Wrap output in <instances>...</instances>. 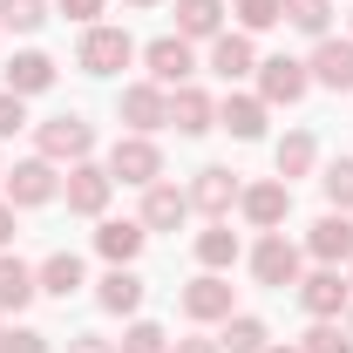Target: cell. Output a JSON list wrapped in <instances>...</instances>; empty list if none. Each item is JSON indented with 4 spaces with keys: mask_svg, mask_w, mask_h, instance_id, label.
Segmentation results:
<instances>
[{
    "mask_svg": "<svg viewBox=\"0 0 353 353\" xmlns=\"http://www.w3.org/2000/svg\"><path fill=\"white\" fill-rule=\"evenodd\" d=\"M95 299H102V312H143V279L130 265H109V279L95 285Z\"/></svg>",
    "mask_w": 353,
    "mask_h": 353,
    "instance_id": "24",
    "label": "cell"
},
{
    "mask_svg": "<svg viewBox=\"0 0 353 353\" xmlns=\"http://www.w3.org/2000/svg\"><path fill=\"white\" fill-rule=\"evenodd\" d=\"M0 183H7V204H48V197L61 190V176H54L48 157H28V163L0 170Z\"/></svg>",
    "mask_w": 353,
    "mask_h": 353,
    "instance_id": "12",
    "label": "cell"
},
{
    "mask_svg": "<svg viewBox=\"0 0 353 353\" xmlns=\"http://www.w3.org/2000/svg\"><path fill=\"white\" fill-rule=\"evenodd\" d=\"M116 353H170V333L157 326V319H136L130 333H123V347Z\"/></svg>",
    "mask_w": 353,
    "mask_h": 353,
    "instance_id": "33",
    "label": "cell"
},
{
    "mask_svg": "<svg viewBox=\"0 0 353 353\" xmlns=\"http://www.w3.org/2000/svg\"><path fill=\"white\" fill-rule=\"evenodd\" d=\"M285 21V0H238V34H265Z\"/></svg>",
    "mask_w": 353,
    "mask_h": 353,
    "instance_id": "30",
    "label": "cell"
},
{
    "mask_svg": "<svg viewBox=\"0 0 353 353\" xmlns=\"http://www.w3.org/2000/svg\"><path fill=\"white\" fill-rule=\"evenodd\" d=\"M265 353H299V347H265Z\"/></svg>",
    "mask_w": 353,
    "mask_h": 353,
    "instance_id": "42",
    "label": "cell"
},
{
    "mask_svg": "<svg viewBox=\"0 0 353 353\" xmlns=\"http://www.w3.org/2000/svg\"><path fill=\"white\" fill-rule=\"evenodd\" d=\"M48 88H54V61H48L41 48H28V54H14V61H7V95H21V102H28V95H48Z\"/></svg>",
    "mask_w": 353,
    "mask_h": 353,
    "instance_id": "18",
    "label": "cell"
},
{
    "mask_svg": "<svg viewBox=\"0 0 353 353\" xmlns=\"http://www.w3.org/2000/svg\"><path fill=\"white\" fill-rule=\"evenodd\" d=\"M218 123L238 136V143H259V136H265V102H259V95H224Z\"/></svg>",
    "mask_w": 353,
    "mask_h": 353,
    "instance_id": "23",
    "label": "cell"
},
{
    "mask_svg": "<svg viewBox=\"0 0 353 353\" xmlns=\"http://www.w3.org/2000/svg\"><path fill=\"white\" fill-rule=\"evenodd\" d=\"M312 157H319V143H312L306 130H292L285 143H279V176H285V183H292V176H306V170H312Z\"/></svg>",
    "mask_w": 353,
    "mask_h": 353,
    "instance_id": "28",
    "label": "cell"
},
{
    "mask_svg": "<svg viewBox=\"0 0 353 353\" xmlns=\"http://www.w3.org/2000/svg\"><path fill=\"white\" fill-rule=\"evenodd\" d=\"M218 347H231V353H265V347H272V333H265L259 312H231V319H224V340H218Z\"/></svg>",
    "mask_w": 353,
    "mask_h": 353,
    "instance_id": "26",
    "label": "cell"
},
{
    "mask_svg": "<svg viewBox=\"0 0 353 353\" xmlns=\"http://www.w3.org/2000/svg\"><path fill=\"white\" fill-rule=\"evenodd\" d=\"M0 353H54V347H48V333H34V326H7L0 333Z\"/></svg>",
    "mask_w": 353,
    "mask_h": 353,
    "instance_id": "35",
    "label": "cell"
},
{
    "mask_svg": "<svg viewBox=\"0 0 353 353\" xmlns=\"http://www.w3.org/2000/svg\"><path fill=\"white\" fill-rule=\"evenodd\" d=\"M306 252L319 265H347L353 259V218H347V211H326V218L306 231Z\"/></svg>",
    "mask_w": 353,
    "mask_h": 353,
    "instance_id": "14",
    "label": "cell"
},
{
    "mask_svg": "<svg viewBox=\"0 0 353 353\" xmlns=\"http://www.w3.org/2000/svg\"><path fill=\"white\" fill-rule=\"evenodd\" d=\"M231 204H238V176L218 170V163H204V170L190 176V211H204L211 224L231 218Z\"/></svg>",
    "mask_w": 353,
    "mask_h": 353,
    "instance_id": "11",
    "label": "cell"
},
{
    "mask_svg": "<svg viewBox=\"0 0 353 353\" xmlns=\"http://www.w3.org/2000/svg\"><path fill=\"white\" fill-rule=\"evenodd\" d=\"M252 68H259L252 34H218V41H211V75H218V82H245Z\"/></svg>",
    "mask_w": 353,
    "mask_h": 353,
    "instance_id": "20",
    "label": "cell"
},
{
    "mask_svg": "<svg viewBox=\"0 0 353 353\" xmlns=\"http://www.w3.org/2000/svg\"><path fill=\"white\" fill-rule=\"evenodd\" d=\"M231 279H218V272H204V279H190L183 285V319H197V326H211V319H231Z\"/></svg>",
    "mask_w": 353,
    "mask_h": 353,
    "instance_id": "13",
    "label": "cell"
},
{
    "mask_svg": "<svg viewBox=\"0 0 353 353\" xmlns=\"http://www.w3.org/2000/svg\"><path fill=\"white\" fill-rule=\"evenodd\" d=\"M299 353H353V340L333 326V319H312V333H306V347Z\"/></svg>",
    "mask_w": 353,
    "mask_h": 353,
    "instance_id": "34",
    "label": "cell"
},
{
    "mask_svg": "<svg viewBox=\"0 0 353 353\" xmlns=\"http://www.w3.org/2000/svg\"><path fill=\"white\" fill-rule=\"evenodd\" d=\"M48 21V0H0V28H14V34H34Z\"/></svg>",
    "mask_w": 353,
    "mask_h": 353,
    "instance_id": "32",
    "label": "cell"
},
{
    "mask_svg": "<svg viewBox=\"0 0 353 353\" xmlns=\"http://www.w3.org/2000/svg\"><path fill=\"white\" fill-rule=\"evenodd\" d=\"M252 272H259V285H272V292L299 285V245H285V231H265L259 252H252Z\"/></svg>",
    "mask_w": 353,
    "mask_h": 353,
    "instance_id": "9",
    "label": "cell"
},
{
    "mask_svg": "<svg viewBox=\"0 0 353 353\" xmlns=\"http://www.w3.org/2000/svg\"><path fill=\"white\" fill-rule=\"evenodd\" d=\"M170 353H224V347H218V340H176Z\"/></svg>",
    "mask_w": 353,
    "mask_h": 353,
    "instance_id": "40",
    "label": "cell"
},
{
    "mask_svg": "<svg viewBox=\"0 0 353 353\" xmlns=\"http://www.w3.org/2000/svg\"><path fill=\"white\" fill-rule=\"evenodd\" d=\"M109 176H116V183H143V190H150V183L163 176V150H157L150 136H116V150H109Z\"/></svg>",
    "mask_w": 353,
    "mask_h": 353,
    "instance_id": "3",
    "label": "cell"
},
{
    "mask_svg": "<svg viewBox=\"0 0 353 353\" xmlns=\"http://www.w3.org/2000/svg\"><path fill=\"white\" fill-rule=\"evenodd\" d=\"M306 88H312V75H306V61H292V54H272V61H259V102L272 109V102H306Z\"/></svg>",
    "mask_w": 353,
    "mask_h": 353,
    "instance_id": "6",
    "label": "cell"
},
{
    "mask_svg": "<svg viewBox=\"0 0 353 353\" xmlns=\"http://www.w3.org/2000/svg\"><path fill=\"white\" fill-rule=\"evenodd\" d=\"M34 292H41V279H34L28 265H21V259H0V312H21Z\"/></svg>",
    "mask_w": 353,
    "mask_h": 353,
    "instance_id": "25",
    "label": "cell"
},
{
    "mask_svg": "<svg viewBox=\"0 0 353 353\" xmlns=\"http://www.w3.org/2000/svg\"><path fill=\"white\" fill-rule=\"evenodd\" d=\"M306 75H312L319 88H340V95H353V41H333V34H326V41L312 48Z\"/></svg>",
    "mask_w": 353,
    "mask_h": 353,
    "instance_id": "15",
    "label": "cell"
},
{
    "mask_svg": "<svg viewBox=\"0 0 353 353\" xmlns=\"http://www.w3.org/2000/svg\"><path fill=\"white\" fill-rule=\"evenodd\" d=\"M116 116H123L136 136H150V130L170 123V95H163L157 82H130V88H123V102H116Z\"/></svg>",
    "mask_w": 353,
    "mask_h": 353,
    "instance_id": "10",
    "label": "cell"
},
{
    "mask_svg": "<svg viewBox=\"0 0 353 353\" xmlns=\"http://www.w3.org/2000/svg\"><path fill=\"white\" fill-rule=\"evenodd\" d=\"M54 7H61L68 21H82V28H95V14H102L109 0H54Z\"/></svg>",
    "mask_w": 353,
    "mask_h": 353,
    "instance_id": "37",
    "label": "cell"
},
{
    "mask_svg": "<svg viewBox=\"0 0 353 353\" xmlns=\"http://www.w3.org/2000/svg\"><path fill=\"white\" fill-rule=\"evenodd\" d=\"M143 238H150L143 218H109L102 231H95V252H102L109 265H136V259H143Z\"/></svg>",
    "mask_w": 353,
    "mask_h": 353,
    "instance_id": "17",
    "label": "cell"
},
{
    "mask_svg": "<svg viewBox=\"0 0 353 353\" xmlns=\"http://www.w3.org/2000/svg\"><path fill=\"white\" fill-rule=\"evenodd\" d=\"M34 143H41L48 163H82L88 150H95V123H82V116H48L41 130H34Z\"/></svg>",
    "mask_w": 353,
    "mask_h": 353,
    "instance_id": "2",
    "label": "cell"
},
{
    "mask_svg": "<svg viewBox=\"0 0 353 353\" xmlns=\"http://www.w3.org/2000/svg\"><path fill=\"white\" fill-rule=\"evenodd\" d=\"M123 7H157V0H123Z\"/></svg>",
    "mask_w": 353,
    "mask_h": 353,
    "instance_id": "41",
    "label": "cell"
},
{
    "mask_svg": "<svg viewBox=\"0 0 353 353\" xmlns=\"http://www.w3.org/2000/svg\"><path fill=\"white\" fill-rule=\"evenodd\" d=\"M285 21L312 34V41H326V21H333V0H285Z\"/></svg>",
    "mask_w": 353,
    "mask_h": 353,
    "instance_id": "29",
    "label": "cell"
},
{
    "mask_svg": "<svg viewBox=\"0 0 353 353\" xmlns=\"http://www.w3.org/2000/svg\"><path fill=\"white\" fill-rule=\"evenodd\" d=\"M347 333H353V312H347Z\"/></svg>",
    "mask_w": 353,
    "mask_h": 353,
    "instance_id": "43",
    "label": "cell"
},
{
    "mask_svg": "<svg viewBox=\"0 0 353 353\" xmlns=\"http://www.w3.org/2000/svg\"><path fill=\"white\" fill-rule=\"evenodd\" d=\"M143 61H150V82L157 88H183L190 75H197V54H190L183 34H157V41L143 48Z\"/></svg>",
    "mask_w": 353,
    "mask_h": 353,
    "instance_id": "7",
    "label": "cell"
},
{
    "mask_svg": "<svg viewBox=\"0 0 353 353\" xmlns=\"http://www.w3.org/2000/svg\"><path fill=\"white\" fill-rule=\"evenodd\" d=\"M319 190H326V204H333V211H353V157H340V163H326V176H319Z\"/></svg>",
    "mask_w": 353,
    "mask_h": 353,
    "instance_id": "31",
    "label": "cell"
},
{
    "mask_svg": "<svg viewBox=\"0 0 353 353\" xmlns=\"http://www.w3.org/2000/svg\"><path fill=\"white\" fill-rule=\"evenodd\" d=\"M7 245H14V204L0 197V252H7Z\"/></svg>",
    "mask_w": 353,
    "mask_h": 353,
    "instance_id": "39",
    "label": "cell"
},
{
    "mask_svg": "<svg viewBox=\"0 0 353 353\" xmlns=\"http://www.w3.org/2000/svg\"><path fill=\"white\" fill-rule=\"evenodd\" d=\"M34 279H41V292H48V299H75V292L88 285V279H82V259H75V252H48Z\"/></svg>",
    "mask_w": 353,
    "mask_h": 353,
    "instance_id": "22",
    "label": "cell"
},
{
    "mask_svg": "<svg viewBox=\"0 0 353 353\" xmlns=\"http://www.w3.org/2000/svg\"><path fill=\"white\" fill-rule=\"evenodd\" d=\"M197 265H204V272H224V265H238V231H231V224H211V231H197Z\"/></svg>",
    "mask_w": 353,
    "mask_h": 353,
    "instance_id": "27",
    "label": "cell"
},
{
    "mask_svg": "<svg viewBox=\"0 0 353 353\" xmlns=\"http://www.w3.org/2000/svg\"><path fill=\"white\" fill-rule=\"evenodd\" d=\"M170 123H176V136H204L211 130V123H218V102H211V95H204V88H176L170 95Z\"/></svg>",
    "mask_w": 353,
    "mask_h": 353,
    "instance_id": "19",
    "label": "cell"
},
{
    "mask_svg": "<svg viewBox=\"0 0 353 353\" xmlns=\"http://www.w3.org/2000/svg\"><path fill=\"white\" fill-rule=\"evenodd\" d=\"M61 190H68V211H75V218H102V204H109V190H116V176H109V163H68V183H61Z\"/></svg>",
    "mask_w": 353,
    "mask_h": 353,
    "instance_id": "5",
    "label": "cell"
},
{
    "mask_svg": "<svg viewBox=\"0 0 353 353\" xmlns=\"http://www.w3.org/2000/svg\"><path fill=\"white\" fill-rule=\"evenodd\" d=\"M176 34L183 41H218L224 34V0H176Z\"/></svg>",
    "mask_w": 353,
    "mask_h": 353,
    "instance_id": "21",
    "label": "cell"
},
{
    "mask_svg": "<svg viewBox=\"0 0 353 353\" xmlns=\"http://www.w3.org/2000/svg\"><path fill=\"white\" fill-rule=\"evenodd\" d=\"M190 218V190H176V183H150L143 190V231H176V224Z\"/></svg>",
    "mask_w": 353,
    "mask_h": 353,
    "instance_id": "16",
    "label": "cell"
},
{
    "mask_svg": "<svg viewBox=\"0 0 353 353\" xmlns=\"http://www.w3.org/2000/svg\"><path fill=\"white\" fill-rule=\"evenodd\" d=\"M68 353H116V347H109L102 333H75V340H68Z\"/></svg>",
    "mask_w": 353,
    "mask_h": 353,
    "instance_id": "38",
    "label": "cell"
},
{
    "mask_svg": "<svg viewBox=\"0 0 353 353\" xmlns=\"http://www.w3.org/2000/svg\"><path fill=\"white\" fill-rule=\"evenodd\" d=\"M238 211L259 224V231H279V224L292 218V183H285V176H265L252 190H238Z\"/></svg>",
    "mask_w": 353,
    "mask_h": 353,
    "instance_id": "8",
    "label": "cell"
},
{
    "mask_svg": "<svg viewBox=\"0 0 353 353\" xmlns=\"http://www.w3.org/2000/svg\"><path fill=\"white\" fill-rule=\"evenodd\" d=\"M353 299V279L340 272V265H319L312 279H299V306L312 312V319H340Z\"/></svg>",
    "mask_w": 353,
    "mask_h": 353,
    "instance_id": "4",
    "label": "cell"
},
{
    "mask_svg": "<svg viewBox=\"0 0 353 353\" xmlns=\"http://www.w3.org/2000/svg\"><path fill=\"white\" fill-rule=\"evenodd\" d=\"M21 130H28V102L0 88V143H7V136H21Z\"/></svg>",
    "mask_w": 353,
    "mask_h": 353,
    "instance_id": "36",
    "label": "cell"
},
{
    "mask_svg": "<svg viewBox=\"0 0 353 353\" xmlns=\"http://www.w3.org/2000/svg\"><path fill=\"white\" fill-rule=\"evenodd\" d=\"M130 54H136V41H130V28H82V48H75V61H82L88 75H116V68H130Z\"/></svg>",
    "mask_w": 353,
    "mask_h": 353,
    "instance_id": "1",
    "label": "cell"
}]
</instances>
